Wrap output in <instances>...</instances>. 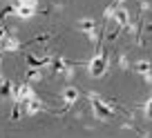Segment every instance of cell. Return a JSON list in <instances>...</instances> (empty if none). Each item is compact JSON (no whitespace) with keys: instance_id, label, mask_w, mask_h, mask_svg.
I'll return each mask as SVG.
<instances>
[{"instance_id":"13","label":"cell","mask_w":152,"mask_h":138,"mask_svg":"<svg viewBox=\"0 0 152 138\" xmlns=\"http://www.w3.org/2000/svg\"><path fill=\"white\" fill-rule=\"evenodd\" d=\"M40 78H43L40 69H29V72H27V80L29 82H36V80H40Z\"/></svg>"},{"instance_id":"1","label":"cell","mask_w":152,"mask_h":138,"mask_svg":"<svg viewBox=\"0 0 152 138\" xmlns=\"http://www.w3.org/2000/svg\"><path fill=\"white\" fill-rule=\"evenodd\" d=\"M90 103H92V109H94V116L99 120H112L114 118V109L110 103H105L101 96L96 94H90Z\"/></svg>"},{"instance_id":"2","label":"cell","mask_w":152,"mask_h":138,"mask_svg":"<svg viewBox=\"0 0 152 138\" xmlns=\"http://www.w3.org/2000/svg\"><path fill=\"white\" fill-rule=\"evenodd\" d=\"M105 69H107V56L105 53H99V56H94V60L90 62V74L94 78H101L105 74Z\"/></svg>"},{"instance_id":"7","label":"cell","mask_w":152,"mask_h":138,"mask_svg":"<svg viewBox=\"0 0 152 138\" xmlns=\"http://www.w3.org/2000/svg\"><path fill=\"white\" fill-rule=\"evenodd\" d=\"M76 27L81 29V31H85L87 36H90L92 40H94V31H96V22H94V20H90V18H83L81 22L76 25Z\"/></svg>"},{"instance_id":"17","label":"cell","mask_w":152,"mask_h":138,"mask_svg":"<svg viewBox=\"0 0 152 138\" xmlns=\"http://www.w3.org/2000/svg\"><path fill=\"white\" fill-rule=\"evenodd\" d=\"M7 2H16V0H7Z\"/></svg>"},{"instance_id":"3","label":"cell","mask_w":152,"mask_h":138,"mask_svg":"<svg viewBox=\"0 0 152 138\" xmlns=\"http://www.w3.org/2000/svg\"><path fill=\"white\" fill-rule=\"evenodd\" d=\"M112 20L116 27H128L130 25V14L123 9V7H114L112 9Z\"/></svg>"},{"instance_id":"15","label":"cell","mask_w":152,"mask_h":138,"mask_svg":"<svg viewBox=\"0 0 152 138\" xmlns=\"http://www.w3.org/2000/svg\"><path fill=\"white\" fill-rule=\"evenodd\" d=\"M5 36H7V33H5V29H2V27H0V40H2V38H5Z\"/></svg>"},{"instance_id":"10","label":"cell","mask_w":152,"mask_h":138,"mask_svg":"<svg viewBox=\"0 0 152 138\" xmlns=\"http://www.w3.org/2000/svg\"><path fill=\"white\" fill-rule=\"evenodd\" d=\"M47 62H52L47 56H40V58H38V56H34V53H31V56H27V65L31 67V69H40V67L47 65Z\"/></svg>"},{"instance_id":"9","label":"cell","mask_w":152,"mask_h":138,"mask_svg":"<svg viewBox=\"0 0 152 138\" xmlns=\"http://www.w3.org/2000/svg\"><path fill=\"white\" fill-rule=\"evenodd\" d=\"M14 7H16L14 14L18 16V18H23V20H29L34 14H36V9H34V7H27V5H14Z\"/></svg>"},{"instance_id":"8","label":"cell","mask_w":152,"mask_h":138,"mask_svg":"<svg viewBox=\"0 0 152 138\" xmlns=\"http://www.w3.org/2000/svg\"><path fill=\"white\" fill-rule=\"evenodd\" d=\"M18 47H20V43L16 38H11V36H5L0 40V51H16Z\"/></svg>"},{"instance_id":"14","label":"cell","mask_w":152,"mask_h":138,"mask_svg":"<svg viewBox=\"0 0 152 138\" xmlns=\"http://www.w3.org/2000/svg\"><path fill=\"white\" fill-rule=\"evenodd\" d=\"M145 114H148V118L152 120V98H150V100L145 103Z\"/></svg>"},{"instance_id":"16","label":"cell","mask_w":152,"mask_h":138,"mask_svg":"<svg viewBox=\"0 0 152 138\" xmlns=\"http://www.w3.org/2000/svg\"><path fill=\"white\" fill-rule=\"evenodd\" d=\"M121 2H123V0H114V5H121Z\"/></svg>"},{"instance_id":"12","label":"cell","mask_w":152,"mask_h":138,"mask_svg":"<svg viewBox=\"0 0 152 138\" xmlns=\"http://www.w3.org/2000/svg\"><path fill=\"white\" fill-rule=\"evenodd\" d=\"M132 69L137 74H141V76H148V74H150V62H148V60H137L132 65Z\"/></svg>"},{"instance_id":"5","label":"cell","mask_w":152,"mask_h":138,"mask_svg":"<svg viewBox=\"0 0 152 138\" xmlns=\"http://www.w3.org/2000/svg\"><path fill=\"white\" fill-rule=\"evenodd\" d=\"M20 107H23V111H27V114H38L40 109H45L43 107V103L34 96V98H29V100H25V103H18Z\"/></svg>"},{"instance_id":"4","label":"cell","mask_w":152,"mask_h":138,"mask_svg":"<svg viewBox=\"0 0 152 138\" xmlns=\"http://www.w3.org/2000/svg\"><path fill=\"white\" fill-rule=\"evenodd\" d=\"M52 69H54V74H61V76H67V78L72 76V65L67 60H63V58H54Z\"/></svg>"},{"instance_id":"11","label":"cell","mask_w":152,"mask_h":138,"mask_svg":"<svg viewBox=\"0 0 152 138\" xmlns=\"http://www.w3.org/2000/svg\"><path fill=\"white\" fill-rule=\"evenodd\" d=\"M14 94V82L9 78H2L0 80V98H7V96Z\"/></svg>"},{"instance_id":"6","label":"cell","mask_w":152,"mask_h":138,"mask_svg":"<svg viewBox=\"0 0 152 138\" xmlns=\"http://www.w3.org/2000/svg\"><path fill=\"white\" fill-rule=\"evenodd\" d=\"M78 100V89L76 87H65L63 89V103H65V107H72Z\"/></svg>"}]
</instances>
